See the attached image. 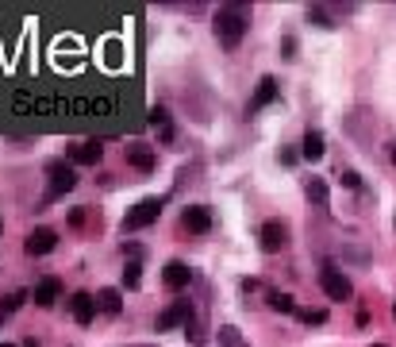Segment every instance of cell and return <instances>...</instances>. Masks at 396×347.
I'll use <instances>...</instances> for the list:
<instances>
[{
    "instance_id": "cell-13",
    "label": "cell",
    "mask_w": 396,
    "mask_h": 347,
    "mask_svg": "<svg viewBox=\"0 0 396 347\" xmlns=\"http://www.w3.org/2000/svg\"><path fill=\"white\" fill-rule=\"evenodd\" d=\"M70 313H73V321H77V324H92V321H97V313H100L97 297H92V294H73L70 297Z\"/></svg>"
},
{
    "instance_id": "cell-18",
    "label": "cell",
    "mask_w": 396,
    "mask_h": 347,
    "mask_svg": "<svg viewBox=\"0 0 396 347\" xmlns=\"http://www.w3.org/2000/svg\"><path fill=\"white\" fill-rule=\"evenodd\" d=\"M304 197L316 204V209H327V182H323V177H308V182H304Z\"/></svg>"
},
{
    "instance_id": "cell-14",
    "label": "cell",
    "mask_w": 396,
    "mask_h": 347,
    "mask_svg": "<svg viewBox=\"0 0 396 347\" xmlns=\"http://www.w3.org/2000/svg\"><path fill=\"white\" fill-rule=\"evenodd\" d=\"M124 155H127V166H135V170H143V174H150V170L158 166L154 147H146V143H131Z\"/></svg>"
},
{
    "instance_id": "cell-16",
    "label": "cell",
    "mask_w": 396,
    "mask_h": 347,
    "mask_svg": "<svg viewBox=\"0 0 396 347\" xmlns=\"http://www.w3.org/2000/svg\"><path fill=\"white\" fill-rule=\"evenodd\" d=\"M97 309H100V313H108V316H119V313H124V294H119V289H100V294H97Z\"/></svg>"
},
{
    "instance_id": "cell-31",
    "label": "cell",
    "mask_w": 396,
    "mask_h": 347,
    "mask_svg": "<svg viewBox=\"0 0 396 347\" xmlns=\"http://www.w3.org/2000/svg\"><path fill=\"white\" fill-rule=\"evenodd\" d=\"M389 158H392V162H396V143H389Z\"/></svg>"
},
{
    "instance_id": "cell-35",
    "label": "cell",
    "mask_w": 396,
    "mask_h": 347,
    "mask_svg": "<svg viewBox=\"0 0 396 347\" xmlns=\"http://www.w3.org/2000/svg\"><path fill=\"white\" fill-rule=\"evenodd\" d=\"M373 347H385V343H373Z\"/></svg>"
},
{
    "instance_id": "cell-21",
    "label": "cell",
    "mask_w": 396,
    "mask_h": 347,
    "mask_svg": "<svg viewBox=\"0 0 396 347\" xmlns=\"http://www.w3.org/2000/svg\"><path fill=\"white\" fill-rule=\"evenodd\" d=\"M139 286H143V262L127 259V266H124V289H139Z\"/></svg>"
},
{
    "instance_id": "cell-8",
    "label": "cell",
    "mask_w": 396,
    "mask_h": 347,
    "mask_svg": "<svg viewBox=\"0 0 396 347\" xmlns=\"http://www.w3.org/2000/svg\"><path fill=\"white\" fill-rule=\"evenodd\" d=\"M181 228L193 232V236L212 232V209H208V204H185V209H181Z\"/></svg>"
},
{
    "instance_id": "cell-22",
    "label": "cell",
    "mask_w": 396,
    "mask_h": 347,
    "mask_svg": "<svg viewBox=\"0 0 396 347\" xmlns=\"http://www.w3.org/2000/svg\"><path fill=\"white\" fill-rule=\"evenodd\" d=\"M23 301H27L23 289H16V294L0 297V321H4V316H12V313H20V305H23Z\"/></svg>"
},
{
    "instance_id": "cell-27",
    "label": "cell",
    "mask_w": 396,
    "mask_h": 347,
    "mask_svg": "<svg viewBox=\"0 0 396 347\" xmlns=\"http://www.w3.org/2000/svg\"><path fill=\"white\" fill-rule=\"evenodd\" d=\"M277 158H281V166H296V158H300V155H296V151H289V147H281V155H277Z\"/></svg>"
},
{
    "instance_id": "cell-12",
    "label": "cell",
    "mask_w": 396,
    "mask_h": 347,
    "mask_svg": "<svg viewBox=\"0 0 396 347\" xmlns=\"http://www.w3.org/2000/svg\"><path fill=\"white\" fill-rule=\"evenodd\" d=\"M327 155V139L319 128H308L304 139H300V158H308V162H319V158Z\"/></svg>"
},
{
    "instance_id": "cell-4",
    "label": "cell",
    "mask_w": 396,
    "mask_h": 347,
    "mask_svg": "<svg viewBox=\"0 0 396 347\" xmlns=\"http://www.w3.org/2000/svg\"><path fill=\"white\" fill-rule=\"evenodd\" d=\"M193 301H169L162 313L154 316V332H173V328H188L193 324Z\"/></svg>"
},
{
    "instance_id": "cell-26",
    "label": "cell",
    "mask_w": 396,
    "mask_h": 347,
    "mask_svg": "<svg viewBox=\"0 0 396 347\" xmlns=\"http://www.w3.org/2000/svg\"><path fill=\"white\" fill-rule=\"evenodd\" d=\"M281 58H285V62L296 58V39H292V35H285V39H281Z\"/></svg>"
},
{
    "instance_id": "cell-3",
    "label": "cell",
    "mask_w": 396,
    "mask_h": 347,
    "mask_svg": "<svg viewBox=\"0 0 396 347\" xmlns=\"http://www.w3.org/2000/svg\"><path fill=\"white\" fill-rule=\"evenodd\" d=\"M162 209H166V197H143L139 204H131V209L124 212V236L127 232H143V228H150L158 217H162Z\"/></svg>"
},
{
    "instance_id": "cell-23",
    "label": "cell",
    "mask_w": 396,
    "mask_h": 347,
    "mask_svg": "<svg viewBox=\"0 0 396 347\" xmlns=\"http://www.w3.org/2000/svg\"><path fill=\"white\" fill-rule=\"evenodd\" d=\"M296 321L300 324H327V309H300Z\"/></svg>"
},
{
    "instance_id": "cell-5",
    "label": "cell",
    "mask_w": 396,
    "mask_h": 347,
    "mask_svg": "<svg viewBox=\"0 0 396 347\" xmlns=\"http://www.w3.org/2000/svg\"><path fill=\"white\" fill-rule=\"evenodd\" d=\"M319 289H323L331 301H350V297H354L350 278H346L338 266H323V270H319Z\"/></svg>"
},
{
    "instance_id": "cell-19",
    "label": "cell",
    "mask_w": 396,
    "mask_h": 347,
    "mask_svg": "<svg viewBox=\"0 0 396 347\" xmlns=\"http://www.w3.org/2000/svg\"><path fill=\"white\" fill-rule=\"evenodd\" d=\"M266 301H269L273 313H292V316L300 313V305L292 301V294H281V289H269V294H266Z\"/></svg>"
},
{
    "instance_id": "cell-2",
    "label": "cell",
    "mask_w": 396,
    "mask_h": 347,
    "mask_svg": "<svg viewBox=\"0 0 396 347\" xmlns=\"http://www.w3.org/2000/svg\"><path fill=\"white\" fill-rule=\"evenodd\" d=\"M46 193H43V201L50 204V201H62L70 190H77V170H73V162H65V158H50L46 162Z\"/></svg>"
},
{
    "instance_id": "cell-32",
    "label": "cell",
    "mask_w": 396,
    "mask_h": 347,
    "mask_svg": "<svg viewBox=\"0 0 396 347\" xmlns=\"http://www.w3.org/2000/svg\"><path fill=\"white\" fill-rule=\"evenodd\" d=\"M392 316H396V301H392Z\"/></svg>"
},
{
    "instance_id": "cell-1",
    "label": "cell",
    "mask_w": 396,
    "mask_h": 347,
    "mask_svg": "<svg viewBox=\"0 0 396 347\" xmlns=\"http://www.w3.org/2000/svg\"><path fill=\"white\" fill-rule=\"evenodd\" d=\"M215 43L223 46V51H239V43L247 39L250 31V8L247 4H223L220 12H215Z\"/></svg>"
},
{
    "instance_id": "cell-29",
    "label": "cell",
    "mask_w": 396,
    "mask_h": 347,
    "mask_svg": "<svg viewBox=\"0 0 396 347\" xmlns=\"http://www.w3.org/2000/svg\"><path fill=\"white\" fill-rule=\"evenodd\" d=\"M70 224H73V228H77V224H85V209H73V212H70Z\"/></svg>"
},
{
    "instance_id": "cell-30",
    "label": "cell",
    "mask_w": 396,
    "mask_h": 347,
    "mask_svg": "<svg viewBox=\"0 0 396 347\" xmlns=\"http://www.w3.org/2000/svg\"><path fill=\"white\" fill-rule=\"evenodd\" d=\"M23 347H39V340H35V336H27V340H23Z\"/></svg>"
},
{
    "instance_id": "cell-17",
    "label": "cell",
    "mask_w": 396,
    "mask_h": 347,
    "mask_svg": "<svg viewBox=\"0 0 396 347\" xmlns=\"http://www.w3.org/2000/svg\"><path fill=\"white\" fill-rule=\"evenodd\" d=\"M215 343H220V347H250L247 336H242L235 324H220V328H215Z\"/></svg>"
},
{
    "instance_id": "cell-20",
    "label": "cell",
    "mask_w": 396,
    "mask_h": 347,
    "mask_svg": "<svg viewBox=\"0 0 396 347\" xmlns=\"http://www.w3.org/2000/svg\"><path fill=\"white\" fill-rule=\"evenodd\" d=\"M308 24H316V27H338V20H335V8H323V4H312L308 8Z\"/></svg>"
},
{
    "instance_id": "cell-10",
    "label": "cell",
    "mask_w": 396,
    "mask_h": 347,
    "mask_svg": "<svg viewBox=\"0 0 396 347\" xmlns=\"http://www.w3.org/2000/svg\"><path fill=\"white\" fill-rule=\"evenodd\" d=\"M65 158H70L73 166H97L100 158H105V147H100L97 139H85V143L65 147Z\"/></svg>"
},
{
    "instance_id": "cell-6",
    "label": "cell",
    "mask_w": 396,
    "mask_h": 347,
    "mask_svg": "<svg viewBox=\"0 0 396 347\" xmlns=\"http://www.w3.org/2000/svg\"><path fill=\"white\" fill-rule=\"evenodd\" d=\"M258 239H262V251H266V255H277V251L289 247V224L285 220H266L262 232H258Z\"/></svg>"
},
{
    "instance_id": "cell-9",
    "label": "cell",
    "mask_w": 396,
    "mask_h": 347,
    "mask_svg": "<svg viewBox=\"0 0 396 347\" xmlns=\"http://www.w3.org/2000/svg\"><path fill=\"white\" fill-rule=\"evenodd\" d=\"M54 247H58V232H54V228H35V232H27V239H23V251L31 259L50 255Z\"/></svg>"
},
{
    "instance_id": "cell-34",
    "label": "cell",
    "mask_w": 396,
    "mask_h": 347,
    "mask_svg": "<svg viewBox=\"0 0 396 347\" xmlns=\"http://www.w3.org/2000/svg\"><path fill=\"white\" fill-rule=\"evenodd\" d=\"M0 347H12V343H0Z\"/></svg>"
},
{
    "instance_id": "cell-15",
    "label": "cell",
    "mask_w": 396,
    "mask_h": 347,
    "mask_svg": "<svg viewBox=\"0 0 396 347\" xmlns=\"http://www.w3.org/2000/svg\"><path fill=\"white\" fill-rule=\"evenodd\" d=\"M31 297H35V305H39V309H50L62 297V282H58V278H43V282H35Z\"/></svg>"
},
{
    "instance_id": "cell-24",
    "label": "cell",
    "mask_w": 396,
    "mask_h": 347,
    "mask_svg": "<svg viewBox=\"0 0 396 347\" xmlns=\"http://www.w3.org/2000/svg\"><path fill=\"white\" fill-rule=\"evenodd\" d=\"M150 128H158V131L169 128V112H166L162 105H154V108H150Z\"/></svg>"
},
{
    "instance_id": "cell-33",
    "label": "cell",
    "mask_w": 396,
    "mask_h": 347,
    "mask_svg": "<svg viewBox=\"0 0 396 347\" xmlns=\"http://www.w3.org/2000/svg\"><path fill=\"white\" fill-rule=\"evenodd\" d=\"M0 232H4V220H0Z\"/></svg>"
},
{
    "instance_id": "cell-11",
    "label": "cell",
    "mask_w": 396,
    "mask_h": 347,
    "mask_svg": "<svg viewBox=\"0 0 396 347\" xmlns=\"http://www.w3.org/2000/svg\"><path fill=\"white\" fill-rule=\"evenodd\" d=\"M188 282H193V270H188V262H181V259H173V262H166V270H162V286L166 289H185Z\"/></svg>"
},
{
    "instance_id": "cell-28",
    "label": "cell",
    "mask_w": 396,
    "mask_h": 347,
    "mask_svg": "<svg viewBox=\"0 0 396 347\" xmlns=\"http://www.w3.org/2000/svg\"><path fill=\"white\" fill-rule=\"evenodd\" d=\"M124 255H131V259H143V247H139V243H124Z\"/></svg>"
},
{
    "instance_id": "cell-7",
    "label": "cell",
    "mask_w": 396,
    "mask_h": 347,
    "mask_svg": "<svg viewBox=\"0 0 396 347\" xmlns=\"http://www.w3.org/2000/svg\"><path fill=\"white\" fill-rule=\"evenodd\" d=\"M277 97H281L277 78H273V73H266V78H258V89H254V97H250V105H247V116H258V112H262V108H269Z\"/></svg>"
},
{
    "instance_id": "cell-25",
    "label": "cell",
    "mask_w": 396,
    "mask_h": 347,
    "mask_svg": "<svg viewBox=\"0 0 396 347\" xmlns=\"http://www.w3.org/2000/svg\"><path fill=\"white\" fill-rule=\"evenodd\" d=\"M338 182H343L346 190H362V177H358V170H343V174H338Z\"/></svg>"
}]
</instances>
